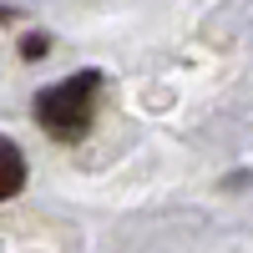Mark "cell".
Listing matches in <instances>:
<instances>
[{"instance_id":"cell-1","label":"cell","mask_w":253,"mask_h":253,"mask_svg":"<svg viewBox=\"0 0 253 253\" xmlns=\"http://www.w3.org/2000/svg\"><path fill=\"white\" fill-rule=\"evenodd\" d=\"M96 96H101V71H76L36 96V122L56 142H81L96 122Z\"/></svg>"},{"instance_id":"cell-3","label":"cell","mask_w":253,"mask_h":253,"mask_svg":"<svg viewBox=\"0 0 253 253\" xmlns=\"http://www.w3.org/2000/svg\"><path fill=\"white\" fill-rule=\"evenodd\" d=\"M46 51H51V41L41 36V31H31L26 41H20V56H26V61H36V56H46Z\"/></svg>"},{"instance_id":"cell-2","label":"cell","mask_w":253,"mask_h":253,"mask_svg":"<svg viewBox=\"0 0 253 253\" xmlns=\"http://www.w3.org/2000/svg\"><path fill=\"white\" fill-rule=\"evenodd\" d=\"M20 187H26V157H20V147L10 137H0V203L15 198Z\"/></svg>"}]
</instances>
